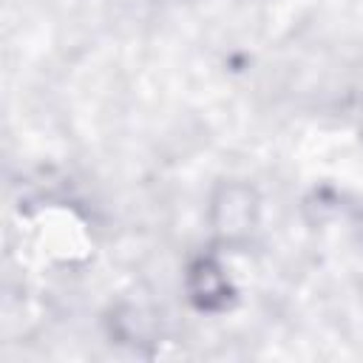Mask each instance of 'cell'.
Instances as JSON below:
<instances>
[{
	"label": "cell",
	"instance_id": "obj_1",
	"mask_svg": "<svg viewBox=\"0 0 363 363\" xmlns=\"http://www.w3.org/2000/svg\"><path fill=\"white\" fill-rule=\"evenodd\" d=\"M258 218L255 190L247 184H221L210 204V224L221 241H241Z\"/></svg>",
	"mask_w": 363,
	"mask_h": 363
},
{
	"label": "cell",
	"instance_id": "obj_2",
	"mask_svg": "<svg viewBox=\"0 0 363 363\" xmlns=\"http://www.w3.org/2000/svg\"><path fill=\"white\" fill-rule=\"evenodd\" d=\"M187 289H190V298L199 309H221L230 298V284H227V275L224 269L210 261V258H199L193 267H190V275H187Z\"/></svg>",
	"mask_w": 363,
	"mask_h": 363
}]
</instances>
